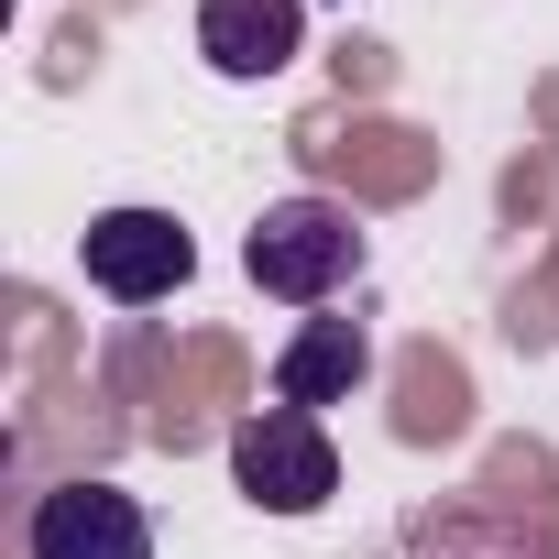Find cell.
<instances>
[{"mask_svg":"<svg viewBox=\"0 0 559 559\" xmlns=\"http://www.w3.org/2000/svg\"><path fill=\"white\" fill-rule=\"evenodd\" d=\"M241 274L263 297H286V308H330L352 274H362V219L341 198H274L241 241Z\"/></svg>","mask_w":559,"mask_h":559,"instance_id":"6da1fadb","label":"cell"},{"mask_svg":"<svg viewBox=\"0 0 559 559\" xmlns=\"http://www.w3.org/2000/svg\"><path fill=\"white\" fill-rule=\"evenodd\" d=\"M230 472H241V493L263 515H319L341 493V450H330V428L308 406H252L230 428Z\"/></svg>","mask_w":559,"mask_h":559,"instance_id":"7a4b0ae2","label":"cell"},{"mask_svg":"<svg viewBox=\"0 0 559 559\" xmlns=\"http://www.w3.org/2000/svg\"><path fill=\"white\" fill-rule=\"evenodd\" d=\"M78 274L110 297V308H154L198 274V241L176 230V209H99L78 230Z\"/></svg>","mask_w":559,"mask_h":559,"instance_id":"3957f363","label":"cell"},{"mask_svg":"<svg viewBox=\"0 0 559 559\" xmlns=\"http://www.w3.org/2000/svg\"><path fill=\"white\" fill-rule=\"evenodd\" d=\"M23 559H154V515L121 493V483H56L34 493V526H23Z\"/></svg>","mask_w":559,"mask_h":559,"instance_id":"277c9868","label":"cell"},{"mask_svg":"<svg viewBox=\"0 0 559 559\" xmlns=\"http://www.w3.org/2000/svg\"><path fill=\"white\" fill-rule=\"evenodd\" d=\"M297 45H308V12L297 0H198V56L219 67V78H274V67H297Z\"/></svg>","mask_w":559,"mask_h":559,"instance_id":"5b68a950","label":"cell"},{"mask_svg":"<svg viewBox=\"0 0 559 559\" xmlns=\"http://www.w3.org/2000/svg\"><path fill=\"white\" fill-rule=\"evenodd\" d=\"M373 373V341H362V319H308L286 352H274V406H341L352 384Z\"/></svg>","mask_w":559,"mask_h":559,"instance_id":"8992f818","label":"cell"}]
</instances>
